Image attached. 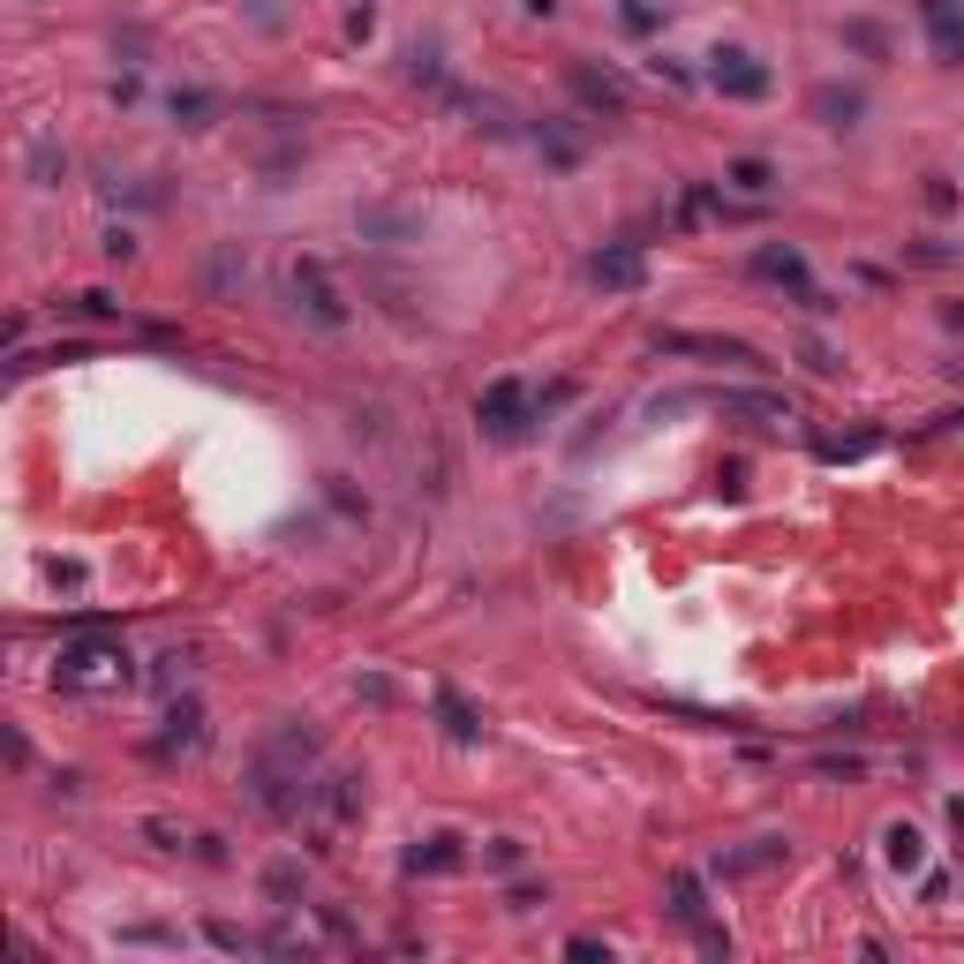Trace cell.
I'll list each match as a JSON object with an SVG mask.
<instances>
[{"label":"cell","mask_w":964,"mask_h":964,"mask_svg":"<svg viewBox=\"0 0 964 964\" xmlns=\"http://www.w3.org/2000/svg\"><path fill=\"white\" fill-rule=\"evenodd\" d=\"M61 686H129V655H121V641L61 648Z\"/></svg>","instance_id":"6da1fadb"},{"label":"cell","mask_w":964,"mask_h":964,"mask_svg":"<svg viewBox=\"0 0 964 964\" xmlns=\"http://www.w3.org/2000/svg\"><path fill=\"white\" fill-rule=\"evenodd\" d=\"M475 422H483V438H498V445H520L527 438V385H490L483 399H475Z\"/></svg>","instance_id":"7a4b0ae2"},{"label":"cell","mask_w":964,"mask_h":964,"mask_svg":"<svg viewBox=\"0 0 964 964\" xmlns=\"http://www.w3.org/2000/svg\"><path fill=\"white\" fill-rule=\"evenodd\" d=\"M708 83H716L723 98H762V91H769V68H762V54H746V46H716V54H708Z\"/></svg>","instance_id":"3957f363"},{"label":"cell","mask_w":964,"mask_h":964,"mask_svg":"<svg viewBox=\"0 0 964 964\" xmlns=\"http://www.w3.org/2000/svg\"><path fill=\"white\" fill-rule=\"evenodd\" d=\"M671 911H678V927H694L701 950H723V927H708V904H701V882H694V874H671Z\"/></svg>","instance_id":"277c9868"},{"label":"cell","mask_w":964,"mask_h":964,"mask_svg":"<svg viewBox=\"0 0 964 964\" xmlns=\"http://www.w3.org/2000/svg\"><path fill=\"white\" fill-rule=\"evenodd\" d=\"M294 294H302V310L317 324H347V302L332 294V279H324V264L310 257V264H294Z\"/></svg>","instance_id":"5b68a950"},{"label":"cell","mask_w":964,"mask_h":964,"mask_svg":"<svg viewBox=\"0 0 964 964\" xmlns=\"http://www.w3.org/2000/svg\"><path fill=\"white\" fill-rule=\"evenodd\" d=\"M588 279H595V287H641L648 264H641L634 242H611V249H595V257H588Z\"/></svg>","instance_id":"8992f818"},{"label":"cell","mask_w":964,"mask_h":964,"mask_svg":"<svg viewBox=\"0 0 964 964\" xmlns=\"http://www.w3.org/2000/svg\"><path fill=\"white\" fill-rule=\"evenodd\" d=\"M655 347H663V355H701V362H754V347L716 339V332H663Z\"/></svg>","instance_id":"52a82bcc"},{"label":"cell","mask_w":964,"mask_h":964,"mask_svg":"<svg viewBox=\"0 0 964 964\" xmlns=\"http://www.w3.org/2000/svg\"><path fill=\"white\" fill-rule=\"evenodd\" d=\"M806 106H814V121H829V129H859V114H867V91H859V83H822Z\"/></svg>","instance_id":"ba28073f"},{"label":"cell","mask_w":964,"mask_h":964,"mask_svg":"<svg viewBox=\"0 0 964 964\" xmlns=\"http://www.w3.org/2000/svg\"><path fill=\"white\" fill-rule=\"evenodd\" d=\"M573 91H580V106H588V114H618V106H626L618 76H603L595 61H573Z\"/></svg>","instance_id":"9c48e42d"},{"label":"cell","mask_w":964,"mask_h":964,"mask_svg":"<svg viewBox=\"0 0 964 964\" xmlns=\"http://www.w3.org/2000/svg\"><path fill=\"white\" fill-rule=\"evenodd\" d=\"M460 859H467V851H460V836L438 829V836H422V844L407 851V874H452Z\"/></svg>","instance_id":"30bf717a"},{"label":"cell","mask_w":964,"mask_h":964,"mask_svg":"<svg viewBox=\"0 0 964 964\" xmlns=\"http://www.w3.org/2000/svg\"><path fill=\"white\" fill-rule=\"evenodd\" d=\"M723 415H762V422H791V399L783 392H716Z\"/></svg>","instance_id":"8fae6325"},{"label":"cell","mask_w":964,"mask_h":964,"mask_svg":"<svg viewBox=\"0 0 964 964\" xmlns=\"http://www.w3.org/2000/svg\"><path fill=\"white\" fill-rule=\"evenodd\" d=\"M189 746H204V708L182 701L166 716V731H159V754H189Z\"/></svg>","instance_id":"7c38bea8"},{"label":"cell","mask_w":964,"mask_h":964,"mask_svg":"<svg viewBox=\"0 0 964 964\" xmlns=\"http://www.w3.org/2000/svg\"><path fill=\"white\" fill-rule=\"evenodd\" d=\"M317 806L332 814V822H355V814H362V776H324Z\"/></svg>","instance_id":"4fadbf2b"},{"label":"cell","mask_w":964,"mask_h":964,"mask_svg":"<svg viewBox=\"0 0 964 964\" xmlns=\"http://www.w3.org/2000/svg\"><path fill=\"white\" fill-rule=\"evenodd\" d=\"M927 31H934V54H942L950 68H964V15L950 8V0H942V8L927 15Z\"/></svg>","instance_id":"5bb4252c"},{"label":"cell","mask_w":964,"mask_h":964,"mask_svg":"<svg viewBox=\"0 0 964 964\" xmlns=\"http://www.w3.org/2000/svg\"><path fill=\"white\" fill-rule=\"evenodd\" d=\"M754 271H762V279H783V287H799V294H814V287H806V257H799V249H762Z\"/></svg>","instance_id":"9a60e30c"},{"label":"cell","mask_w":964,"mask_h":964,"mask_svg":"<svg viewBox=\"0 0 964 964\" xmlns=\"http://www.w3.org/2000/svg\"><path fill=\"white\" fill-rule=\"evenodd\" d=\"M882 844H890V867H897V874H919V867H927V836L911 829V822H897Z\"/></svg>","instance_id":"2e32d148"},{"label":"cell","mask_w":964,"mask_h":964,"mask_svg":"<svg viewBox=\"0 0 964 964\" xmlns=\"http://www.w3.org/2000/svg\"><path fill=\"white\" fill-rule=\"evenodd\" d=\"M166 106H174L182 129H211V121H219V91H174Z\"/></svg>","instance_id":"e0dca14e"},{"label":"cell","mask_w":964,"mask_h":964,"mask_svg":"<svg viewBox=\"0 0 964 964\" xmlns=\"http://www.w3.org/2000/svg\"><path fill=\"white\" fill-rule=\"evenodd\" d=\"M61 143H54V136H31V182H38V189H54V182H61Z\"/></svg>","instance_id":"ac0fdd59"},{"label":"cell","mask_w":964,"mask_h":964,"mask_svg":"<svg viewBox=\"0 0 964 964\" xmlns=\"http://www.w3.org/2000/svg\"><path fill=\"white\" fill-rule=\"evenodd\" d=\"M769 859H783V836H754L746 851L723 859V874H754V867H769Z\"/></svg>","instance_id":"d6986e66"},{"label":"cell","mask_w":964,"mask_h":964,"mask_svg":"<svg viewBox=\"0 0 964 964\" xmlns=\"http://www.w3.org/2000/svg\"><path fill=\"white\" fill-rule=\"evenodd\" d=\"M723 182H731V189H746V196H769L776 189V166H769V159H739Z\"/></svg>","instance_id":"ffe728a7"},{"label":"cell","mask_w":964,"mask_h":964,"mask_svg":"<svg viewBox=\"0 0 964 964\" xmlns=\"http://www.w3.org/2000/svg\"><path fill=\"white\" fill-rule=\"evenodd\" d=\"M844 46H859L867 61H882V54H890V38H882V23H867V15H851V23H844Z\"/></svg>","instance_id":"44dd1931"},{"label":"cell","mask_w":964,"mask_h":964,"mask_svg":"<svg viewBox=\"0 0 964 964\" xmlns=\"http://www.w3.org/2000/svg\"><path fill=\"white\" fill-rule=\"evenodd\" d=\"M438 708H445V731H452V739H483V723H475V708L460 701V694H438Z\"/></svg>","instance_id":"7402d4cb"},{"label":"cell","mask_w":964,"mask_h":964,"mask_svg":"<svg viewBox=\"0 0 964 964\" xmlns=\"http://www.w3.org/2000/svg\"><path fill=\"white\" fill-rule=\"evenodd\" d=\"M867 445H874V438L859 430V438H822V445H814V452H822V460H859V452H867Z\"/></svg>","instance_id":"603a6c76"},{"label":"cell","mask_w":964,"mask_h":964,"mask_svg":"<svg viewBox=\"0 0 964 964\" xmlns=\"http://www.w3.org/2000/svg\"><path fill=\"white\" fill-rule=\"evenodd\" d=\"M618 15H626V31H655V23H663V8H655V0H626Z\"/></svg>","instance_id":"cb8c5ba5"},{"label":"cell","mask_w":964,"mask_h":964,"mask_svg":"<svg viewBox=\"0 0 964 964\" xmlns=\"http://www.w3.org/2000/svg\"><path fill=\"white\" fill-rule=\"evenodd\" d=\"M483 859H490V867H520V844H513V836H498V844H490Z\"/></svg>","instance_id":"d4e9b609"},{"label":"cell","mask_w":964,"mask_h":964,"mask_svg":"<svg viewBox=\"0 0 964 964\" xmlns=\"http://www.w3.org/2000/svg\"><path fill=\"white\" fill-rule=\"evenodd\" d=\"M520 8H527V15H550V0H520Z\"/></svg>","instance_id":"484cf974"},{"label":"cell","mask_w":964,"mask_h":964,"mask_svg":"<svg viewBox=\"0 0 964 964\" xmlns=\"http://www.w3.org/2000/svg\"><path fill=\"white\" fill-rule=\"evenodd\" d=\"M950 324H957V332H964V302H957V310H950Z\"/></svg>","instance_id":"4316f807"}]
</instances>
